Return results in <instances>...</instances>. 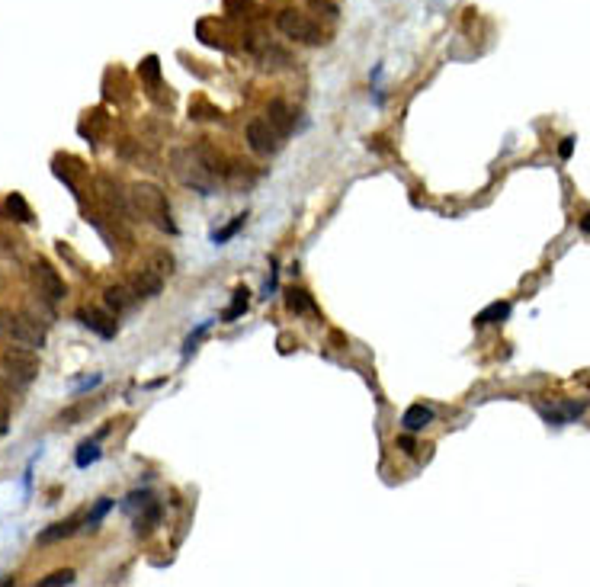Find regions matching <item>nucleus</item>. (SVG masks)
<instances>
[{
    "label": "nucleus",
    "instance_id": "nucleus-23",
    "mask_svg": "<svg viewBox=\"0 0 590 587\" xmlns=\"http://www.w3.org/2000/svg\"><path fill=\"white\" fill-rule=\"evenodd\" d=\"M241 225H244V215H238V219L231 222L228 228H221V231H215V234H212V241H215V244H225L228 238H235V234L241 231Z\"/></svg>",
    "mask_w": 590,
    "mask_h": 587
},
{
    "label": "nucleus",
    "instance_id": "nucleus-26",
    "mask_svg": "<svg viewBox=\"0 0 590 587\" xmlns=\"http://www.w3.org/2000/svg\"><path fill=\"white\" fill-rule=\"evenodd\" d=\"M209 328H212V321H203V324H199V328H196V331L189 334V337H186V346H183V356H189V353H193V350H196L199 337H203V334L209 331Z\"/></svg>",
    "mask_w": 590,
    "mask_h": 587
},
{
    "label": "nucleus",
    "instance_id": "nucleus-27",
    "mask_svg": "<svg viewBox=\"0 0 590 587\" xmlns=\"http://www.w3.org/2000/svg\"><path fill=\"white\" fill-rule=\"evenodd\" d=\"M558 154L561 158H571V154H575V138H561V144H558Z\"/></svg>",
    "mask_w": 590,
    "mask_h": 587
},
{
    "label": "nucleus",
    "instance_id": "nucleus-10",
    "mask_svg": "<svg viewBox=\"0 0 590 587\" xmlns=\"http://www.w3.org/2000/svg\"><path fill=\"white\" fill-rule=\"evenodd\" d=\"M129 283H132V289H135L138 299H154V295L160 292V286H164V276H160L151 264H144L142 270L129 279Z\"/></svg>",
    "mask_w": 590,
    "mask_h": 587
},
{
    "label": "nucleus",
    "instance_id": "nucleus-29",
    "mask_svg": "<svg viewBox=\"0 0 590 587\" xmlns=\"http://www.w3.org/2000/svg\"><path fill=\"white\" fill-rule=\"evenodd\" d=\"M581 231H584V234H590V212H587V215H584V219H581Z\"/></svg>",
    "mask_w": 590,
    "mask_h": 587
},
{
    "label": "nucleus",
    "instance_id": "nucleus-15",
    "mask_svg": "<svg viewBox=\"0 0 590 587\" xmlns=\"http://www.w3.org/2000/svg\"><path fill=\"white\" fill-rule=\"evenodd\" d=\"M77 523H81V517H68V520H61V523H52L48 529H42L39 533V542H58V539H68L71 533L77 529Z\"/></svg>",
    "mask_w": 590,
    "mask_h": 587
},
{
    "label": "nucleus",
    "instance_id": "nucleus-2",
    "mask_svg": "<svg viewBox=\"0 0 590 587\" xmlns=\"http://www.w3.org/2000/svg\"><path fill=\"white\" fill-rule=\"evenodd\" d=\"M129 209L135 212L138 219L160 228V231L177 234V225H174V219H170V203H167V196L160 193V187H154V183H135V187L129 189Z\"/></svg>",
    "mask_w": 590,
    "mask_h": 587
},
{
    "label": "nucleus",
    "instance_id": "nucleus-4",
    "mask_svg": "<svg viewBox=\"0 0 590 587\" xmlns=\"http://www.w3.org/2000/svg\"><path fill=\"white\" fill-rule=\"evenodd\" d=\"M276 26H280L282 36L295 39V42H302V46H321V42H324L321 26L315 23V20H308L302 10H292V7L280 10V13H276Z\"/></svg>",
    "mask_w": 590,
    "mask_h": 587
},
{
    "label": "nucleus",
    "instance_id": "nucleus-14",
    "mask_svg": "<svg viewBox=\"0 0 590 587\" xmlns=\"http://www.w3.org/2000/svg\"><path fill=\"white\" fill-rule=\"evenodd\" d=\"M430 421H433V411L427 405H411L408 411H404V417H402V424H404V430H408V433L424 430Z\"/></svg>",
    "mask_w": 590,
    "mask_h": 587
},
{
    "label": "nucleus",
    "instance_id": "nucleus-30",
    "mask_svg": "<svg viewBox=\"0 0 590 587\" xmlns=\"http://www.w3.org/2000/svg\"><path fill=\"white\" fill-rule=\"evenodd\" d=\"M402 446H404L408 452H414V440H411V437H402Z\"/></svg>",
    "mask_w": 590,
    "mask_h": 587
},
{
    "label": "nucleus",
    "instance_id": "nucleus-16",
    "mask_svg": "<svg viewBox=\"0 0 590 587\" xmlns=\"http://www.w3.org/2000/svg\"><path fill=\"white\" fill-rule=\"evenodd\" d=\"M504 318H510V302H491L488 309L475 315V328H484V324H498V321H504Z\"/></svg>",
    "mask_w": 590,
    "mask_h": 587
},
{
    "label": "nucleus",
    "instance_id": "nucleus-21",
    "mask_svg": "<svg viewBox=\"0 0 590 587\" xmlns=\"http://www.w3.org/2000/svg\"><path fill=\"white\" fill-rule=\"evenodd\" d=\"M97 459H100V446H97V443H90V440H87V443H83L81 450H77V456H74L77 468H87L90 462H97Z\"/></svg>",
    "mask_w": 590,
    "mask_h": 587
},
{
    "label": "nucleus",
    "instance_id": "nucleus-7",
    "mask_svg": "<svg viewBox=\"0 0 590 587\" xmlns=\"http://www.w3.org/2000/svg\"><path fill=\"white\" fill-rule=\"evenodd\" d=\"M247 144H250V151H257V154H276L282 144V135L270 126L266 116H260V119L247 122Z\"/></svg>",
    "mask_w": 590,
    "mask_h": 587
},
{
    "label": "nucleus",
    "instance_id": "nucleus-19",
    "mask_svg": "<svg viewBox=\"0 0 590 587\" xmlns=\"http://www.w3.org/2000/svg\"><path fill=\"white\" fill-rule=\"evenodd\" d=\"M286 305H289V311H295V315H302V311L315 309V305H311V299H308V292H302V289H292V292H289V299H286Z\"/></svg>",
    "mask_w": 590,
    "mask_h": 587
},
{
    "label": "nucleus",
    "instance_id": "nucleus-12",
    "mask_svg": "<svg viewBox=\"0 0 590 587\" xmlns=\"http://www.w3.org/2000/svg\"><path fill=\"white\" fill-rule=\"evenodd\" d=\"M266 119H270V126L280 132L282 138L286 135H292V128H295V113L289 109L282 100H270V106H266Z\"/></svg>",
    "mask_w": 590,
    "mask_h": 587
},
{
    "label": "nucleus",
    "instance_id": "nucleus-5",
    "mask_svg": "<svg viewBox=\"0 0 590 587\" xmlns=\"http://www.w3.org/2000/svg\"><path fill=\"white\" fill-rule=\"evenodd\" d=\"M0 369L13 385H29L39 376V356L32 353V346H10L0 360Z\"/></svg>",
    "mask_w": 590,
    "mask_h": 587
},
{
    "label": "nucleus",
    "instance_id": "nucleus-8",
    "mask_svg": "<svg viewBox=\"0 0 590 587\" xmlns=\"http://www.w3.org/2000/svg\"><path fill=\"white\" fill-rule=\"evenodd\" d=\"M32 283H36L39 295H46L48 302L64 299V279L58 276V270L48 260H36L32 264Z\"/></svg>",
    "mask_w": 590,
    "mask_h": 587
},
{
    "label": "nucleus",
    "instance_id": "nucleus-1",
    "mask_svg": "<svg viewBox=\"0 0 590 587\" xmlns=\"http://www.w3.org/2000/svg\"><path fill=\"white\" fill-rule=\"evenodd\" d=\"M170 167H174L177 180H180L186 189H196L199 196H212L215 189H219L221 167H219V158L212 154L209 144L177 148L174 154H170Z\"/></svg>",
    "mask_w": 590,
    "mask_h": 587
},
{
    "label": "nucleus",
    "instance_id": "nucleus-13",
    "mask_svg": "<svg viewBox=\"0 0 590 587\" xmlns=\"http://www.w3.org/2000/svg\"><path fill=\"white\" fill-rule=\"evenodd\" d=\"M135 302H138V295H135V289H132V283H119V286H109L107 289V309L113 311V315L132 309Z\"/></svg>",
    "mask_w": 590,
    "mask_h": 587
},
{
    "label": "nucleus",
    "instance_id": "nucleus-3",
    "mask_svg": "<svg viewBox=\"0 0 590 587\" xmlns=\"http://www.w3.org/2000/svg\"><path fill=\"white\" fill-rule=\"evenodd\" d=\"M0 337L10 340L13 346H42L46 344V331L39 328V321L26 315H13V311H4L0 315Z\"/></svg>",
    "mask_w": 590,
    "mask_h": 587
},
{
    "label": "nucleus",
    "instance_id": "nucleus-9",
    "mask_svg": "<svg viewBox=\"0 0 590 587\" xmlns=\"http://www.w3.org/2000/svg\"><path fill=\"white\" fill-rule=\"evenodd\" d=\"M584 401H552V405H545V401H539L536 411L545 417V424H552V427H565V424L577 421V417L584 414Z\"/></svg>",
    "mask_w": 590,
    "mask_h": 587
},
{
    "label": "nucleus",
    "instance_id": "nucleus-11",
    "mask_svg": "<svg viewBox=\"0 0 590 587\" xmlns=\"http://www.w3.org/2000/svg\"><path fill=\"white\" fill-rule=\"evenodd\" d=\"M81 321L83 328H90L93 334H100V337H116V315L113 311H103V309H83L81 311Z\"/></svg>",
    "mask_w": 590,
    "mask_h": 587
},
{
    "label": "nucleus",
    "instance_id": "nucleus-25",
    "mask_svg": "<svg viewBox=\"0 0 590 587\" xmlns=\"http://www.w3.org/2000/svg\"><path fill=\"white\" fill-rule=\"evenodd\" d=\"M109 511H113V501H109V497H103V501H100V504L93 507V513H90V517H87V527H97V523H100L103 517H107Z\"/></svg>",
    "mask_w": 590,
    "mask_h": 587
},
{
    "label": "nucleus",
    "instance_id": "nucleus-20",
    "mask_svg": "<svg viewBox=\"0 0 590 587\" xmlns=\"http://www.w3.org/2000/svg\"><path fill=\"white\" fill-rule=\"evenodd\" d=\"M260 61H263V68H286V65H289V55L270 46V48H263V52H260Z\"/></svg>",
    "mask_w": 590,
    "mask_h": 587
},
{
    "label": "nucleus",
    "instance_id": "nucleus-17",
    "mask_svg": "<svg viewBox=\"0 0 590 587\" xmlns=\"http://www.w3.org/2000/svg\"><path fill=\"white\" fill-rule=\"evenodd\" d=\"M4 209H7L10 219L23 222V225H29V222H32V209H29V203H26V199H23L20 193H10V196H7V203H4Z\"/></svg>",
    "mask_w": 590,
    "mask_h": 587
},
{
    "label": "nucleus",
    "instance_id": "nucleus-18",
    "mask_svg": "<svg viewBox=\"0 0 590 587\" xmlns=\"http://www.w3.org/2000/svg\"><path fill=\"white\" fill-rule=\"evenodd\" d=\"M247 305H250V292H247V289H238V292H235V305H231V309L221 315V321H235L238 315H244V311H247Z\"/></svg>",
    "mask_w": 590,
    "mask_h": 587
},
{
    "label": "nucleus",
    "instance_id": "nucleus-6",
    "mask_svg": "<svg viewBox=\"0 0 590 587\" xmlns=\"http://www.w3.org/2000/svg\"><path fill=\"white\" fill-rule=\"evenodd\" d=\"M125 511H138L135 513V533H151L160 523V504L154 501L151 491H135V494L125 497Z\"/></svg>",
    "mask_w": 590,
    "mask_h": 587
},
{
    "label": "nucleus",
    "instance_id": "nucleus-24",
    "mask_svg": "<svg viewBox=\"0 0 590 587\" xmlns=\"http://www.w3.org/2000/svg\"><path fill=\"white\" fill-rule=\"evenodd\" d=\"M142 77L144 81H151V83H158V77H160V68H158V58H154V55H148V58L142 61Z\"/></svg>",
    "mask_w": 590,
    "mask_h": 587
},
{
    "label": "nucleus",
    "instance_id": "nucleus-28",
    "mask_svg": "<svg viewBox=\"0 0 590 587\" xmlns=\"http://www.w3.org/2000/svg\"><path fill=\"white\" fill-rule=\"evenodd\" d=\"M7 427H10V411L4 405H0V437L7 433Z\"/></svg>",
    "mask_w": 590,
    "mask_h": 587
},
{
    "label": "nucleus",
    "instance_id": "nucleus-22",
    "mask_svg": "<svg viewBox=\"0 0 590 587\" xmlns=\"http://www.w3.org/2000/svg\"><path fill=\"white\" fill-rule=\"evenodd\" d=\"M42 587H58V584H74V572L71 568H64V572H52L48 578L39 581Z\"/></svg>",
    "mask_w": 590,
    "mask_h": 587
}]
</instances>
